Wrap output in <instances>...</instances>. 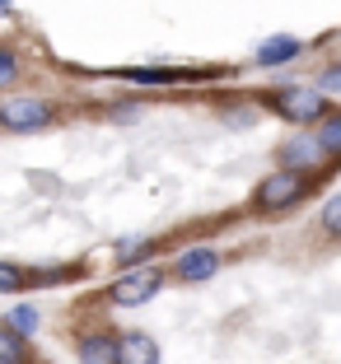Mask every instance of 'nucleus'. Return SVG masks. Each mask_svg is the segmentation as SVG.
Here are the masks:
<instances>
[{"label": "nucleus", "mask_w": 341, "mask_h": 364, "mask_svg": "<svg viewBox=\"0 0 341 364\" xmlns=\"http://www.w3.org/2000/svg\"><path fill=\"white\" fill-rule=\"evenodd\" d=\"M5 322H10V327H19V332L28 336V332H38V309H14Z\"/></svg>", "instance_id": "ddd939ff"}, {"label": "nucleus", "mask_w": 341, "mask_h": 364, "mask_svg": "<svg viewBox=\"0 0 341 364\" xmlns=\"http://www.w3.org/2000/svg\"><path fill=\"white\" fill-rule=\"evenodd\" d=\"M0 85H14V56H0Z\"/></svg>", "instance_id": "dca6fc26"}, {"label": "nucleus", "mask_w": 341, "mask_h": 364, "mask_svg": "<svg viewBox=\"0 0 341 364\" xmlns=\"http://www.w3.org/2000/svg\"><path fill=\"white\" fill-rule=\"evenodd\" d=\"M159 285H164V276L154 267H131V271H122V276L112 280V304L136 309V304L154 299V294H159Z\"/></svg>", "instance_id": "f257e3e1"}, {"label": "nucleus", "mask_w": 341, "mask_h": 364, "mask_svg": "<svg viewBox=\"0 0 341 364\" xmlns=\"http://www.w3.org/2000/svg\"><path fill=\"white\" fill-rule=\"evenodd\" d=\"M318 145H322V154L341 159V112H327V117H318Z\"/></svg>", "instance_id": "9d476101"}, {"label": "nucleus", "mask_w": 341, "mask_h": 364, "mask_svg": "<svg viewBox=\"0 0 341 364\" xmlns=\"http://www.w3.org/2000/svg\"><path fill=\"white\" fill-rule=\"evenodd\" d=\"M220 271V252L215 247H192V252H182L178 257V276L182 280H206Z\"/></svg>", "instance_id": "423d86ee"}, {"label": "nucleus", "mask_w": 341, "mask_h": 364, "mask_svg": "<svg viewBox=\"0 0 341 364\" xmlns=\"http://www.w3.org/2000/svg\"><path fill=\"white\" fill-rule=\"evenodd\" d=\"M322 89H341V70H337V65H332L327 75H322Z\"/></svg>", "instance_id": "f3484780"}, {"label": "nucleus", "mask_w": 341, "mask_h": 364, "mask_svg": "<svg viewBox=\"0 0 341 364\" xmlns=\"http://www.w3.org/2000/svg\"><path fill=\"white\" fill-rule=\"evenodd\" d=\"M80 360L85 364H117V341L112 336H85L80 341Z\"/></svg>", "instance_id": "6e6552de"}, {"label": "nucleus", "mask_w": 341, "mask_h": 364, "mask_svg": "<svg viewBox=\"0 0 341 364\" xmlns=\"http://www.w3.org/2000/svg\"><path fill=\"white\" fill-rule=\"evenodd\" d=\"M52 117V107L43 103V98H23V94H10L5 103H0V122L10 131H38L43 122Z\"/></svg>", "instance_id": "20e7f679"}, {"label": "nucleus", "mask_w": 341, "mask_h": 364, "mask_svg": "<svg viewBox=\"0 0 341 364\" xmlns=\"http://www.w3.org/2000/svg\"><path fill=\"white\" fill-rule=\"evenodd\" d=\"M149 247V238H122L117 247H112V252H117V262H136L140 252H145Z\"/></svg>", "instance_id": "f8f14e48"}, {"label": "nucleus", "mask_w": 341, "mask_h": 364, "mask_svg": "<svg viewBox=\"0 0 341 364\" xmlns=\"http://www.w3.org/2000/svg\"><path fill=\"white\" fill-rule=\"evenodd\" d=\"M271 107H276L285 122H313V117H327V98L313 94V89H276V94H271Z\"/></svg>", "instance_id": "f03ea898"}, {"label": "nucleus", "mask_w": 341, "mask_h": 364, "mask_svg": "<svg viewBox=\"0 0 341 364\" xmlns=\"http://www.w3.org/2000/svg\"><path fill=\"white\" fill-rule=\"evenodd\" d=\"M117 364H159V346L145 332H127L117 336Z\"/></svg>", "instance_id": "39448f33"}, {"label": "nucleus", "mask_w": 341, "mask_h": 364, "mask_svg": "<svg viewBox=\"0 0 341 364\" xmlns=\"http://www.w3.org/2000/svg\"><path fill=\"white\" fill-rule=\"evenodd\" d=\"M318 154H322L318 136H313V140H309V136H299V140H290V145H280V164H285V168H295V164H299V168H309Z\"/></svg>", "instance_id": "0eeeda50"}, {"label": "nucleus", "mask_w": 341, "mask_h": 364, "mask_svg": "<svg viewBox=\"0 0 341 364\" xmlns=\"http://www.w3.org/2000/svg\"><path fill=\"white\" fill-rule=\"evenodd\" d=\"M0 289H23V276H19V267H0Z\"/></svg>", "instance_id": "2eb2a0df"}, {"label": "nucleus", "mask_w": 341, "mask_h": 364, "mask_svg": "<svg viewBox=\"0 0 341 364\" xmlns=\"http://www.w3.org/2000/svg\"><path fill=\"white\" fill-rule=\"evenodd\" d=\"M299 196H304V178H299L295 168L271 173V178H262V187H257V205H262V210H285Z\"/></svg>", "instance_id": "7ed1b4c3"}, {"label": "nucleus", "mask_w": 341, "mask_h": 364, "mask_svg": "<svg viewBox=\"0 0 341 364\" xmlns=\"http://www.w3.org/2000/svg\"><path fill=\"white\" fill-rule=\"evenodd\" d=\"M0 364H23V332L19 327H0Z\"/></svg>", "instance_id": "9b49d317"}, {"label": "nucleus", "mask_w": 341, "mask_h": 364, "mask_svg": "<svg viewBox=\"0 0 341 364\" xmlns=\"http://www.w3.org/2000/svg\"><path fill=\"white\" fill-rule=\"evenodd\" d=\"M322 229L341 238V196H332V201L322 205Z\"/></svg>", "instance_id": "4468645a"}, {"label": "nucleus", "mask_w": 341, "mask_h": 364, "mask_svg": "<svg viewBox=\"0 0 341 364\" xmlns=\"http://www.w3.org/2000/svg\"><path fill=\"white\" fill-rule=\"evenodd\" d=\"M290 56H299V38H267V43L257 47V61L262 65H280Z\"/></svg>", "instance_id": "1a4fd4ad"}]
</instances>
